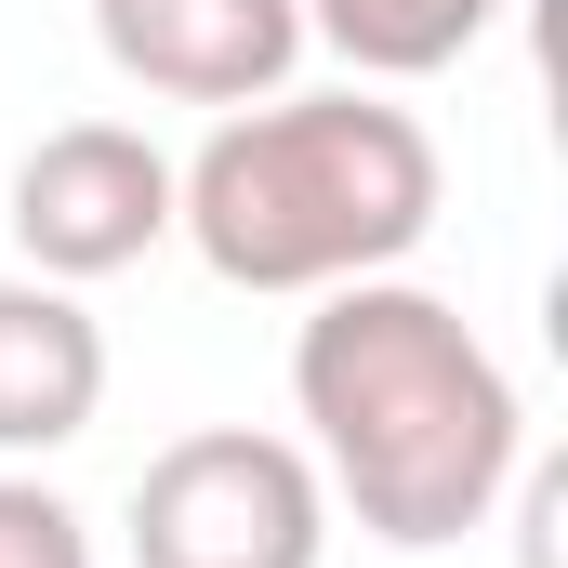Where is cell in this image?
I'll return each instance as SVG.
<instances>
[{"mask_svg": "<svg viewBox=\"0 0 568 568\" xmlns=\"http://www.w3.org/2000/svg\"><path fill=\"white\" fill-rule=\"evenodd\" d=\"M291 410L331 516H357L384 556H436L489 529V503L529 476V410L476 317L424 278H344L291 331Z\"/></svg>", "mask_w": 568, "mask_h": 568, "instance_id": "6da1fadb", "label": "cell"}, {"mask_svg": "<svg viewBox=\"0 0 568 568\" xmlns=\"http://www.w3.org/2000/svg\"><path fill=\"white\" fill-rule=\"evenodd\" d=\"M436 199H449L436 133L384 106V80L225 106L199 159H172V239L225 291H304V304L344 278H397L436 239Z\"/></svg>", "mask_w": 568, "mask_h": 568, "instance_id": "7a4b0ae2", "label": "cell"}, {"mask_svg": "<svg viewBox=\"0 0 568 568\" xmlns=\"http://www.w3.org/2000/svg\"><path fill=\"white\" fill-rule=\"evenodd\" d=\"M331 556V489L304 436L199 424L133 476V568H317Z\"/></svg>", "mask_w": 568, "mask_h": 568, "instance_id": "3957f363", "label": "cell"}, {"mask_svg": "<svg viewBox=\"0 0 568 568\" xmlns=\"http://www.w3.org/2000/svg\"><path fill=\"white\" fill-rule=\"evenodd\" d=\"M27 278H120L172 239V159L133 133V120H67L13 159V199H0Z\"/></svg>", "mask_w": 568, "mask_h": 568, "instance_id": "277c9868", "label": "cell"}, {"mask_svg": "<svg viewBox=\"0 0 568 568\" xmlns=\"http://www.w3.org/2000/svg\"><path fill=\"white\" fill-rule=\"evenodd\" d=\"M93 53L159 106H265L304 67V0H93Z\"/></svg>", "mask_w": 568, "mask_h": 568, "instance_id": "5b68a950", "label": "cell"}, {"mask_svg": "<svg viewBox=\"0 0 568 568\" xmlns=\"http://www.w3.org/2000/svg\"><path fill=\"white\" fill-rule=\"evenodd\" d=\"M106 410V331L67 278H0V463H40Z\"/></svg>", "mask_w": 568, "mask_h": 568, "instance_id": "8992f818", "label": "cell"}, {"mask_svg": "<svg viewBox=\"0 0 568 568\" xmlns=\"http://www.w3.org/2000/svg\"><path fill=\"white\" fill-rule=\"evenodd\" d=\"M516 0H304V40H331L357 80H436L463 67Z\"/></svg>", "mask_w": 568, "mask_h": 568, "instance_id": "52a82bcc", "label": "cell"}, {"mask_svg": "<svg viewBox=\"0 0 568 568\" xmlns=\"http://www.w3.org/2000/svg\"><path fill=\"white\" fill-rule=\"evenodd\" d=\"M0 568H93L80 503H67V489H40V476H13V463H0Z\"/></svg>", "mask_w": 568, "mask_h": 568, "instance_id": "ba28073f", "label": "cell"}]
</instances>
